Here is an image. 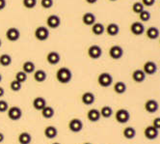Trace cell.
Returning <instances> with one entry per match:
<instances>
[{
    "label": "cell",
    "mask_w": 160,
    "mask_h": 144,
    "mask_svg": "<svg viewBox=\"0 0 160 144\" xmlns=\"http://www.w3.org/2000/svg\"><path fill=\"white\" fill-rule=\"evenodd\" d=\"M4 139H5V136L2 134V132H0V143L3 142V141H4Z\"/></svg>",
    "instance_id": "obj_45"
},
{
    "label": "cell",
    "mask_w": 160,
    "mask_h": 144,
    "mask_svg": "<svg viewBox=\"0 0 160 144\" xmlns=\"http://www.w3.org/2000/svg\"><path fill=\"white\" fill-rule=\"evenodd\" d=\"M102 55V49L98 45H92L88 49V56L91 59H99Z\"/></svg>",
    "instance_id": "obj_5"
},
{
    "label": "cell",
    "mask_w": 160,
    "mask_h": 144,
    "mask_svg": "<svg viewBox=\"0 0 160 144\" xmlns=\"http://www.w3.org/2000/svg\"><path fill=\"white\" fill-rule=\"evenodd\" d=\"M143 71L148 75H152L157 72V65L153 61H147L143 66Z\"/></svg>",
    "instance_id": "obj_14"
},
{
    "label": "cell",
    "mask_w": 160,
    "mask_h": 144,
    "mask_svg": "<svg viewBox=\"0 0 160 144\" xmlns=\"http://www.w3.org/2000/svg\"><path fill=\"white\" fill-rule=\"evenodd\" d=\"M48 79V75L45 73V71L43 70H37L34 72V80L35 81L39 82V83H42V82H44Z\"/></svg>",
    "instance_id": "obj_23"
},
{
    "label": "cell",
    "mask_w": 160,
    "mask_h": 144,
    "mask_svg": "<svg viewBox=\"0 0 160 144\" xmlns=\"http://www.w3.org/2000/svg\"><path fill=\"white\" fill-rule=\"evenodd\" d=\"M11 64H12V57L9 54L4 53L0 55V65L3 66V67H8Z\"/></svg>",
    "instance_id": "obj_32"
},
{
    "label": "cell",
    "mask_w": 160,
    "mask_h": 144,
    "mask_svg": "<svg viewBox=\"0 0 160 144\" xmlns=\"http://www.w3.org/2000/svg\"><path fill=\"white\" fill-rule=\"evenodd\" d=\"M115 119L120 124H125L130 120V113L128 109L120 108L115 113Z\"/></svg>",
    "instance_id": "obj_2"
},
{
    "label": "cell",
    "mask_w": 160,
    "mask_h": 144,
    "mask_svg": "<svg viewBox=\"0 0 160 144\" xmlns=\"http://www.w3.org/2000/svg\"><path fill=\"white\" fill-rule=\"evenodd\" d=\"M72 79V73L67 67H62L56 72V80L62 84H68V82H71Z\"/></svg>",
    "instance_id": "obj_1"
},
{
    "label": "cell",
    "mask_w": 160,
    "mask_h": 144,
    "mask_svg": "<svg viewBox=\"0 0 160 144\" xmlns=\"http://www.w3.org/2000/svg\"><path fill=\"white\" fill-rule=\"evenodd\" d=\"M114 91L119 95L123 94L125 91H127V84L122 81H117L115 84H114Z\"/></svg>",
    "instance_id": "obj_30"
},
{
    "label": "cell",
    "mask_w": 160,
    "mask_h": 144,
    "mask_svg": "<svg viewBox=\"0 0 160 144\" xmlns=\"http://www.w3.org/2000/svg\"><path fill=\"white\" fill-rule=\"evenodd\" d=\"M130 32L135 36H140L144 34L145 32V26L140 21H135L130 25Z\"/></svg>",
    "instance_id": "obj_13"
},
{
    "label": "cell",
    "mask_w": 160,
    "mask_h": 144,
    "mask_svg": "<svg viewBox=\"0 0 160 144\" xmlns=\"http://www.w3.org/2000/svg\"><path fill=\"white\" fill-rule=\"evenodd\" d=\"M82 23L87 26H92L96 23V16L93 13H85L82 17Z\"/></svg>",
    "instance_id": "obj_21"
},
{
    "label": "cell",
    "mask_w": 160,
    "mask_h": 144,
    "mask_svg": "<svg viewBox=\"0 0 160 144\" xmlns=\"http://www.w3.org/2000/svg\"><path fill=\"white\" fill-rule=\"evenodd\" d=\"M159 29L157 27H154V26H151L148 27V30L146 31V35L147 37L150 39V40H155L159 37Z\"/></svg>",
    "instance_id": "obj_24"
},
{
    "label": "cell",
    "mask_w": 160,
    "mask_h": 144,
    "mask_svg": "<svg viewBox=\"0 0 160 144\" xmlns=\"http://www.w3.org/2000/svg\"><path fill=\"white\" fill-rule=\"evenodd\" d=\"M139 18L141 21H143V23H147V21L151 19V13L148 12V11L144 10L139 14Z\"/></svg>",
    "instance_id": "obj_36"
},
{
    "label": "cell",
    "mask_w": 160,
    "mask_h": 144,
    "mask_svg": "<svg viewBox=\"0 0 160 144\" xmlns=\"http://www.w3.org/2000/svg\"><path fill=\"white\" fill-rule=\"evenodd\" d=\"M109 1H112V2H114V1H117V0H109Z\"/></svg>",
    "instance_id": "obj_50"
},
{
    "label": "cell",
    "mask_w": 160,
    "mask_h": 144,
    "mask_svg": "<svg viewBox=\"0 0 160 144\" xmlns=\"http://www.w3.org/2000/svg\"><path fill=\"white\" fill-rule=\"evenodd\" d=\"M47 24H48V27L51 29H57L61 25V18L57 15H50L47 18Z\"/></svg>",
    "instance_id": "obj_10"
},
{
    "label": "cell",
    "mask_w": 160,
    "mask_h": 144,
    "mask_svg": "<svg viewBox=\"0 0 160 144\" xmlns=\"http://www.w3.org/2000/svg\"><path fill=\"white\" fill-rule=\"evenodd\" d=\"M41 112H42V116L45 119H50L54 116V108L52 106H49V105H45L42 110H41Z\"/></svg>",
    "instance_id": "obj_28"
},
{
    "label": "cell",
    "mask_w": 160,
    "mask_h": 144,
    "mask_svg": "<svg viewBox=\"0 0 160 144\" xmlns=\"http://www.w3.org/2000/svg\"><path fill=\"white\" fill-rule=\"evenodd\" d=\"M141 3L146 7H152L155 3V0H141Z\"/></svg>",
    "instance_id": "obj_40"
},
{
    "label": "cell",
    "mask_w": 160,
    "mask_h": 144,
    "mask_svg": "<svg viewBox=\"0 0 160 144\" xmlns=\"http://www.w3.org/2000/svg\"><path fill=\"white\" fill-rule=\"evenodd\" d=\"M1 81H2V75L0 74V82H1Z\"/></svg>",
    "instance_id": "obj_46"
},
{
    "label": "cell",
    "mask_w": 160,
    "mask_h": 144,
    "mask_svg": "<svg viewBox=\"0 0 160 144\" xmlns=\"http://www.w3.org/2000/svg\"><path fill=\"white\" fill-rule=\"evenodd\" d=\"M99 112H100L101 117L107 119V118H110L113 115V109L109 105H104V106L101 107V109L99 110Z\"/></svg>",
    "instance_id": "obj_31"
},
{
    "label": "cell",
    "mask_w": 160,
    "mask_h": 144,
    "mask_svg": "<svg viewBox=\"0 0 160 144\" xmlns=\"http://www.w3.org/2000/svg\"><path fill=\"white\" fill-rule=\"evenodd\" d=\"M152 126L155 129L160 130V117H156L152 120Z\"/></svg>",
    "instance_id": "obj_41"
},
{
    "label": "cell",
    "mask_w": 160,
    "mask_h": 144,
    "mask_svg": "<svg viewBox=\"0 0 160 144\" xmlns=\"http://www.w3.org/2000/svg\"><path fill=\"white\" fill-rule=\"evenodd\" d=\"M68 129L72 132H80L83 130V122L79 118H72L68 122Z\"/></svg>",
    "instance_id": "obj_6"
},
{
    "label": "cell",
    "mask_w": 160,
    "mask_h": 144,
    "mask_svg": "<svg viewBox=\"0 0 160 144\" xmlns=\"http://www.w3.org/2000/svg\"><path fill=\"white\" fill-rule=\"evenodd\" d=\"M6 38L10 42H17L20 38V32L16 27H11L6 31Z\"/></svg>",
    "instance_id": "obj_11"
},
{
    "label": "cell",
    "mask_w": 160,
    "mask_h": 144,
    "mask_svg": "<svg viewBox=\"0 0 160 144\" xmlns=\"http://www.w3.org/2000/svg\"><path fill=\"white\" fill-rule=\"evenodd\" d=\"M22 4L26 9H33L37 5V0H22Z\"/></svg>",
    "instance_id": "obj_37"
},
{
    "label": "cell",
    "mask_w": 160,
    "mask_h": 144,
    "mask_svg": "<svg viewBox=\"0 0 160 144\" xmlns=\"http://www.w3.org/2000/svg\"><path fill=\"white\" fill-rule=\"evenodd\" d=\"M98 82L101 87H109L113 83V77L109 73H101L98 77Z\"/></svg>",
    "instance_id": "obj_4"
},
{
    "label": "cell",
    "mask_w": 160,
    "mask_h": 144,
    "mask_svg": "<svg viewBox=\"0 0 160 144\" xmlns=\"http://www.w3.org/2000/svg\"><path fill=\"white\" fill-rule=\"evenodd\" d=\"M34 35H35V38L38 41L44 42V41H47L49 37V30L48 27H45V26H39L36 28Z\"/></svg>",
    "instance_id": "obj_3"
},
{
    "label": "cell",
    "mask_w": 160,
    "mask_h": 144,
    "mask_svg": "<svg viewBox=\"0 0 160 144\" xmlns=\"http://www.w3.org/2000/svg\"><path fill=\"white\" fill-rule=\"evenodd\" d=\"M35 69H36V66L32 61H26L23 63V65H22V71L26 73L27 75L34 73L35 72Z\"/></svg>",
    "instance_id": "obj_29"
},
{
    "label": "cell",
    "mask_w": 160,
    "mask_h": 144,
    "mask_svg": "<svg viewBox=\"0 0 160 144\" xmlns=\"http://www.w3.org/2000/svg\"><path fill=\"white\" fill-rule=\"evenodd\" d=\"M61 60L60 54L57 51H50L47 55V61L50 65H57Z\"/></svg>",
    "instance_id": "obj_17"
},
{
    "label": "cell",
    "mask_w": 160,
    "mask_h": 144,
    "mask_svg": "<svg viewBox=\"0 0 160 144\" xmlns=\"http://www.w3.org/2000/svg\"><path fill=\"white\" fill-rule=\"evenodd\" d=\"M32 105H33V107L36 110L41 111V110L47 105V101H45V99L43 97H36L33 100Z\"/></svg>",
    "instance_id": "obj_19"
},
{
    "label": "cell",
    "mask_w": 160,
    "mask_h": 144,
    "mask_svg": "<svg viewBox=\"0 0 160 144\" xmlns=\"http://www.w3.org/2000/svg\"><path fill=\"white\" fill-rule=\"evenodd\" d=\"M83 144H92L91 142H85V143H83Z\"/></svg>",
    "instance_id": "obj_49"
},
{
    "label": "cell",
    "mask_w": 160,
    "mask_h": 144,
    "mask_svg": "<svg viewBox=\"0 0 160 144\" xmlns=\"http://www.w3.org/2000/svg\"><path fill=\"white\" fill-rule=\"evenodd\" d=\"M105 31H106L107 34H108L109 36H111V37L117 36V35L119 34V32H120V26H119L117 23H109V24L106 26Z\"/></svg>",
    "instance_id": "obj_22"
},
{
    "label": "cell",
    "mask_w": 160,
    "mask_h": 144,
    "mask_svg": "<svg viewBox=\"0 0 160 144\" xmlns=\"http://www.w3.org/2000/svg\"><path fill=\"white\" fill-rule=\"evenodd\" d=\"M109 56L114 60H119L123 56V49L121 46H112L109 49Z\"/></svg>",
    "instance_id": "obj_7"
},
{
    "label": "cell",
    "mask_w": 160,
    "mask_h": 144,
    "mask_svg": "<svg viewBox=\"0 0 160 144\" xmlns=\"http://www.w3.org/2000/svg\"><path fill=\"white\" fill-rule=\"evenodd\" d=\"M87 118H88V120L90 122H92V123H96V122L99 121V119L101 118L99 110L96 109V108L90 109L89 111L87 112Z\"/></svg>",
    "instance_id": "obj_15"
},
{
    "label": "cell",
    "mask_w": 160,
    "mask_h": 144,
    "mask_svg": "<svg viewBox=\"0 0 160 144\" xmlns=\"http://www.w3.org/2000/svg\"><path fill=\"white\" fill-rule=\"evenodd\" d=\"M16 80H18L20 83H23L27 80V74L23 71H19L16 74Z\"/></svg>",
    "instance_id": "obj_34"
},
{
    "label": "cell",
    "mask_w": 160,
    "mask_h": 144,
    "mask_svg": "<svg viewBox=\"0 0 160 144\" xmlns=\"http://www.w3.org/2000/svg\"><path fill=\"white\" fill-rule=\"evenodd\" d=\"M18 140L19 144H30L32 142V136L27 131H23L19 134Z\"/></svg>",
    "instance_id": "obj_25"
},
{
    "label": "cell",
    "mask_w": 160,
    "mask_h": 144,
    "mask_svg": "<svg viewBox=\"0 0 160 144\" xmlns=\"http://www.w3.org/2000/svg\"><path fill=\"white\" fill-rule=\"evenodd\" d=\"M52 144H61V143L60 142H53Z\"/></svg>",
    "instance_id": "obj_48"
},
{
    "label": "cell",
    "mask_w": 160,
    "mask_h": 144,
    "mask_svg": "<svg viewBox=\"0 0 160 144\" xmlns=\"http://www.w3.org/2000/svg\"><path fill=\"white\" fill-rule=\"evenodd\" d=\"M22 116V110L18 106H11L8 109V117L12 121H18Z\"/></svg>",
    "instance_id": "obj_8"
},
{
    "label": "cell",
    "mask_w": 160,
    "mask_h": 144,
    "mask_svg": "<svg viewBox=\"0 0 160 144\" xmlns=\"http://www.w3.org/2000/svg\"><path fill=\"white\" fill-rule=\"evenodd\" d=\"M10 88H11V90L14 91V92H18V91L21 90L22 83H20L18 80H14L11 81V83H10Z\"/></svg>",
    "instance_id": "obj_33"
},
{
    "label": "cell",
    "mask_w": 160,
    "mask_h": 144,
    "mask_svg": "<svg viewBox=\"0 0 160 144\" xmlns=\"http://www.w3.org/2000/svg\"><path fill=\"white\" fill-rule=\"evenodd\" d=\"M158 135H159L158 130L155 129L152 125L146 127L144 130V136L148 140H153V139L157 138Z\"/></svg>",
    "instance_id": "obj_9"
},
{
    "label": "cell",
    "mask_w": 160,
    "mask_h": 144,
    "mask_svg": "<svg viewBox=\"0 0 160 144\" xmlns=\"http://www.w3.org/2000/svg\"><path fill=\"white\" fill-rule=\"evenodd\" d=\"M88 4H96L98 2V0H85Z\"/></svg>",
    "instance_id": "obj_44"
},
{
    "label": "cell",
    "mask_w": 160,
    "mask_h": 144,
    "mask_svg": "<svg viewBox=\"0 0 160 144\" xmlns=\"http://www.w3.org/2000/svg\"><path fill=\"white\" fill-rule=\"evenodd\" d=\"M81 101L85 105H92L96 101V96L92 92H85L81 96Z\"/></svg>",
    "instance_id": "obj_16"
},
{
    "label": "cell",
    "mask_w": 160,
    "mask_h": 144,
    "mask_svg": "<svg viewBox=\"0 0 160 144\" xmlns=\"http://www.w3.org/2000/svg\"><path fill=\"white\" fill-rule=\"evenodd\" d=\"M144 5L141 3V2H139V1H136V2H134L133 3V5H132V11H133V13H135V14H140L142 11H144L145 9H144Z\"/></svg>",
    "instance_id": "obj_35"
},
{
    "label": "cell",
    "mask_w": 160,
    "mask_h": 144,
    "mask_svg": "<svg viewBox=\"0 0 160 144\" xmlns=\"http://www.w3.org/2000/svg\"><path fill=\"white\" fill-rule=\"evenodd\" d=\"M6 5H7L6 0H0V11L4 10L6 8Z\"/></svg>",
    "instance_id": "obj_42"
},
{
    "label": "cell",
    "mask_w": 160,
    "mask_h": 144,
    "mask_svg": "<svg viewBox=\"0 0 160 144\" xmlns=\"http://www.w3.org/2000/svg\"><path fill=\"white\" fill-rule=\"evenodd\" d=\"M144 106H145V110L148 113H155L159 108V105L157 101H155L153 99H150L146 101Z\"/></svg>",
    "instance_id": "obj_12"
},
{
    "label": "cell",
    "mask_w": 160,
    "mask_h": 144,
    "mask_svg": "<svg viewBox=\"0 0 160 144\" xmlns=\"http://www.w3.org/2000/svg\"><path fill=\"white\" fill-rule=\"evenodd\" d=\"M122 135L127 139H133L136 136V130L133 127L128 126L123 129Z\"/></svg>",
    "instance_id": "obj_27"
},
{
    "label": "cell",
    "mask_w": 160,
    "mask_h": 144,
    "mask_svg": "<svg viewBox=\"0 0 160 144\" xmlns=\"http://www.w3.org/2000/svg\"><path fill=\"white\" fill-rule=\"evenodd\" d=\"M43 134L47 138L53 139L57 136V135H58V130H57V128H55L54 126H48V127H45V129L43 131Z\"/></svg>",
    "instance_id": "obj_20"
},
{
    "label": "cell",
    "mask_w": 160,
    "mask_h": 144,
    "mask_svg": "<svg viewBox=\"0 0 160 144\" xmlns=\"http://www.w3.org/2000/svg\"><path fill=\"white\" fill-rule=\"evenodd\" d=\"M159 44H160V39H159Z\"/></svg>",
    "instance_id": "obj_51"
},
{
    "label": "cell",
    "mask_w": 160,
    "mask_h": 144,
    "mask_svg": "<svg viewBox=\"0 0 160 144\" xmlns=\"http://www.w3.org/2000/svg\"><path fill=\"white\" fill-rule=\"evenodd\" d=\"M9 109V105L4 100H0V113H4L8 111Z\"/></svg>",
    "instance_id": "obj_39"
},
{
    "label": "cell",
    "mask_w": 160,
    "mask_h": 144,
    "mask_svg": "<svg viewBox=\"0 0 160 144\" xmlns=\"http://www.w3.org/2000/svg\"><path fill=\"white\" fill-rule=\"evenodd\" d=\"M54 4L53 0H41V6L43 9H50Z\"/></svg>",
    "instance_id": "obj_38"
},
{
    "label": "cell",
    "mask_w": 160,
    "mask_h": 144,
    "mask_svg": "<svg viewBox=\"0 0 160 144\" xmlns=\"http://www.w3.org/2000/svg\"><path fill=\"white\" fill-rule=\"evenodd\" d=\"M5 94V90H4V88L0 86V98H2Z\"/></svg>",
    "instance_id": "obj_43"
},
{
    "label": "cell",
    "mask_w": 160,
    "mask_h": 144,
    "mask_svg": "<svg viewBox=\"0 0 160 144\" xmlns=\"http://www.w3.org/2000/svg\"><path fill=\"white\" fill-rule=\"evenodd\" d=\"M146 76H147V75L144 73L143 70H140V69H137V70L133 71V73H132V80L137 83L144 82L146 80Z\"/></svg>",
    "instance_id": "obj_18"
},
{
    "label": "cell",
    "mask_w": 160,
    "mask_h": 144,
    "mask_svg": "<svg viewBox=\"0 0 160 144\" xmlns=\"http://www.w3.org/2000/svg\"><path fill=\"white\" fill-rule=\"evenodd\" d=\"M104 31H105V27L100 23H95L92 25V32H93V34H95L96 36L102 35L104 33Z\"/></svg>",
    "instance_id": "obj_26"
},
{
    "label": "cell",
    "mask_w": 160,
    "mask_h": 144,
    "mask_svg": "<svg viewBox=\"0 0 160 144\" xmlns=\"http://www.w3.org/2000/svg\"><path fill=\"white\" fill-rule=\"evenodd\" d=\"M1 46H2V41H1V39H0V48H1Z\"/></svg>",
    "instance_id": "obj_47"
}]
</instances>
